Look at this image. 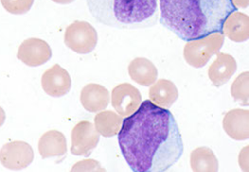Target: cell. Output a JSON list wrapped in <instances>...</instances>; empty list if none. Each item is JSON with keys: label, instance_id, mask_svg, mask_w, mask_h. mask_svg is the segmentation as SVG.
Returning a JSON list of instances; mask_svg holds the SVG:
<instances>
[{"label": "cell", "instance_id": "6da1fadb", "mask_svg": "<svg viewBox=\"0 0 249 172\" xmlns=\"http://www.w3.org/2000/svg\"><path fill=\"white\" fill-rule=\"evenodd\" d=\"M118 136L122 154L135 172H167L184 152L175 117L151 101L126 117Z\"/></svg>", "mask_w": 249, "mask_h": 172}, {"label": "cell", "instance_id": "7a4b0ae2", "mask_svg": "<svg viewBox=\"0 0 249 172\" xmlns=\"http://www.w3.org/2000/svg\"><path fill=\"white\" fill-rule=\"evenodd\" d=\"M159 5L161 25L186 42L222 33L238 10L232 0H159Z\"/></svg>", "mask_w": 249, "mask_h": 172}, {"label": "cell", "instance_id": "3957f363", "mask_svg": "<svg viewBox=\"0 0 249 172\" xmlns=\"http://www.w3.org/2000/svg\"><path fill=\"white\" fill-rule=\"evenodd\" d=\"M87 5L96 21L112 28L146 29L160 19L159 0H87Z\"/></svg>", "mask_w": 249, "mask_h": 172}, {"label": "cell", "instance_id": "277c9868", "mask_svg": "<svg viewBox=\"0 0 249 172\" xmlns=\"http://www.w3.org/2000/svg\"><path fill=\"white\" fill-rule=\"evenodd\" d=\"M224 42L223 33H214L200 39L188 41L184 48L185 61L193 68L201 69L220 52Z\"/></svg>", "mask_w": 249, "mask_h": 172}, {"label": "cell", "instance_id": "5b68a950", "mask_svg": "<svg viewBox=\"0 0 249 172\" xmlns=\"http://www.w3.org/2000/svg\"><path fill=\"white\" fill-rule=\"evenodd\" d=\"M66 46L78 54L93 52L98 43V34L95 28L86 21H75L65 33Z\"/></svg>", "mask_w": 249, "mask_h": 172}, {"label": "cell", "instance_id": "8992f818", "mask_svg": "<svg viewBox=\"0 0 249 172\" xmlns=\"http://www.w3.org/2000/svg\"><path fill=\"white\" fill-rule=\"evenodd\" d=\"M35 159L30 144L24 141H13L5 144L0 150V163L8 170L20 171L29 167Z\"/></svg>", "mask_w": 249, "mask_h": 172}, {"label": "cell", "instance_id": "52a82bcc", "mask_svg": "<svg viewBox=\"0 0 249 172\" xmlns=\"http://www.w3.org/2000/svg\"><path fill=\"white\" fill-rule=\"evenodd\" d=\"M100 142V134L90 121H81L71 132V152L76 156L89 157Z\"/></svg>", "mask_w": 249, "mask_h": 172}, {"label": "cell", "instance_id": "ba28073f", "mask_svg": "<svg viewBox=\"0 0 249 172\" xmlns=\"http://www.w3.org/2000/svg\"><path fill=\"white\" fill-rule=\"evenodd\" d=\"M112 106L123 118L135 113L142 103V97L139 89L130 84H122L112 91Z\"/></svg>", "mask_w": 249, "mask_h": 172}, {"label": "cell", "instance_id": "9c48e42d", "mask_svg": "<svg viewBox=\"0 0 249 172\" xmlns=\"http://www.w3.org/2000/svg\"><path fill=\"white\" fill-rule=\"evenodd\" d=\"M53 56L50 45L39 38L25 40L19 47L18 58L28 67L36 68L46 64Z\"/></svg>", "mask_w": 249, "mask_h": 172}, {"label": "cell", "instance_id": "30bf717a", "mask_svg": "<svg viewBox=\"0 0 249 172\" xmlns=\"http://www.w3.org/2000/svg\"><path fill=\"white\" fill-rule=\"evenodd\" d=\"M41 85L49 96L61 98L71 91V78L66 69L59 65H54L44 72Z\"/></svg>", "mask_w": 249, "mask_h": 172}, {"label": "cell", "instance_id": "8fae6325", "mask_svg": "<svg viewBox=\"0 0 249 172\" xmlns=\"http://www.w3.org/2000/svg\"><path fill=\"white\" fill-rule=\"evenodd\" d=\"M226 134L234 140L243 141L249 138V111L233 109L228 112L223 120Z\"/></svg>", "mask_w": 249, "mask_h": 172}, {"label": "cell", "instance_id": "7c38bea8", "mask_svg": "<svg viewBox=\"0 0 249 172\" xmlns=\"http://www.w3.org/2000/svg\"><path fill=\"white\" fill-rule=\"evenodd\" d=\"M237 70L235 58L227 53H217V57L211 65L208 74L211 82L216 87L226 85Z\"/></svg>", "mask_w": 249, "mask_h": 172}, {"label": "cell", "instance_id": "4fadbf2b", "mask_svg": "<svg viewBox=\"0 0 249 172\" xmlns=\"http://www.w3.org/2000/svg\"><path fill=\"white\" fill-rule=\"evenodd\" d=\"M80 100L87 111L90 113H99L108 106L110 94L105 86L98 84H89L82 89Z\"/></svg>", "mask_w": 249, "mask_h": 172}, {"label": "cell", "instance_id": "5bb4252c", "mask_svg": "<svg viewBox=\"0 0 249 172\" xmlns=\"http://www.w3.org/2000/svg\"><path fill=\"white\" fill-rule=\"evenodd\" d=\"M38 150L43 159L51 157H64L68 152L65 135L57 130H52L45 133L39 139Z\"/></svg>", "mask_w": 249, "mask_h": 172}, {"label": "cell", "instance_id": "9a60e30c", "mask_svg": "<svg viewBox=\"0 0 249 172\" xmlns=\"http://www.w3.org/2000/svg\"><path fill=\"white\" fill-rule=\"evenodd\" d=\"M128 73L134 82L142 86H152L157 82L159 76L156 66L142 57L136 58L129 64Z\"/></svg>", "mask_w": 249, "mask_h": 172}, {"label": "cell", "instance_id": "2e32d148", "mask_svg": "<svg viewBox=\"0 0 249 172\" xmlns=\"http://www.w3.org/2000/svg\"><path fill=\"white\" fill-rule=\"evenodd\" d=\"M222 33L233 42L241 43L249 40V17L237 11L232 13L225 21Z\"/></svg>", "mask_w": 249, "mask_h": 172}, {"label": "cell", "instance_id": "e0dca14e", "mask_svg": "<svg viewBox=\"0 0 249 172\" xmlns=\"http://www.w3.org/2000/svg\"><path fill=\"white\" fill-rule=\"evenodd\" d=\"M149 98L153 103L169 109L178 99V88L173 82L161 79L151 86Z\"/></svg>", "mask_w": 249, "mask_h": 172}, {"label": "cell", "instance_id": "ac0fdd59", "mask_svg": "<svg viewBox=\"0 0 249 172\" xmlns=\"http://www.w3.org/2000/svg\"><path fill=\"white\" fill-rule=\"evenodd\" d=\"M124 123V118L113 111H101L94 119V126L98 133L105 138L118 136Z\"/></svg>", "mask_w": 249, "mask_h": 172}, {"label": "cell", "instance_id": "d6986e66", "mask_svg": "<svg viewBox=\"0 0 249 172\" xmlns=\"http://www.w3.org/2000/svg\"><path fill=\"white\" fill-rule=\"evenodd\" d=\"M191 167L195 172H216L219 171V162L213 150L200 147L191 154Z\"/></svg>", "mask_w": 249, "mask_h": 172}, {"label": "cell", "instance_id": "ffe728a7", "mask_svg": "<svg viewBox=\"0 0 249 172\" xmlns=\"http://www.w3.org/2000/svg\"><path fill=\"white\" fill-rule=\"evenodd\" d=\"M249 73L248 71L240 74L232 84L231 96L233 99L245 106H249Z\"/></svg>", "mask_w": 249, "mask_h": 172}, {"label": "cell", "instance_id": "44dd1931", "mask_svg": "<svg viewBox=\"0 0 249 172\" xmlns=\"http://www.w3.org/2000/svg\"><path fill=\"white\" fill-rule=\"evenodd\" d=\"M35 0H1L3 8L10 14L20 16L27 14L34 5Z\"/></svg>", "mask_w": 249, "mask_h": 172}, {"label": "cell", "instance_id": "7402d4cb", "mask_svg": "<svg viewBox=\"0 0 249 172\" xmlns=\"http://www.w3.org/2000/svg\"><path fill=\"white\" fill-rule=\"evenodd\" d=\"M106 170L101 167V164L96 160H85L75 164L72 172H105Z\"/></svg>", "mask_w": 249, "mask_h": 172}, {"label": "cell", "instance_id": "603a6c76", "mask_svg": "<svg viewBox=\"0 0 249 172\" xmlns=\"http://www.w3.org/2000/svg\"><path fill=\"white\" fill-rule=\"evenodd\" d=\"M239 164L244 172H249V147L244 148L239 155Z\"/></svg>", "mask_w": 249, "mask_h": 172}, {"label": "cell", "instance_id": "cb8c5ba5", "mask_svg": "<svg viewBox=\"0 0 249 172\" xmlns=\"http://www.w3.org/2000/svg\"><path fill=\"white\" fill-rule=\"evenodd\" d=\"M237 9H247L249 7V0H232Z\"/></svg>", "mask_w": 249, "mask_h": 172}, {"label": "cell", "instance_id": "d4e9b609", "mask_svg": "<svg viewBox=\"0 0 249 172\" xmlns=\"http://www.w3.org/2000/svg\"><path fill=\"white\" fill-rule=\"evenodd\" d=\"M5 120H6V114H5V111L3 110L2 107H0V127L4 124Z\"/></svg>", "mask_w": 249, "mask_h": 172}, {"label": "cell", "instance_id": "484cf974", "mask_svg": "<svg viewBox=\"0 0 249 172\" xmlns=\"http://www.w3.org/2000/svg\"><path fill=\"white\" fill-rule=\"evenodd\" d=\"M55 3H58V4H71L72 2H74L75 0H53Z\"/></svg>", "mask_w": 249, "mask_h": 172}]
</instances>
